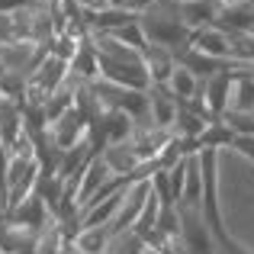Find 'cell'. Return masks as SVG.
I'll return each mask as SVG.
<instances>
[{
  "label": "cell",
  "instance_id": "1",
  "mask_svg": "<svg viewBox=\"0 0 254 254\" xmlns=\"http://www.w3.org/2000/svg\"><path fill=\"white\" fill-rule=\"evenodd\" d=\"M138 23H142V32H145V39H148V45L168 49V52H174V55H180V52L190 45L193 32L184 26V19H180L174 0H158L151 10L142 13Z\"/></svg>",
  "mask_w": 254,
  "mask_h": 254
},
{
  "label": "cell",
  "instance_id": "2",
  "mask_svg": "<svg viewBox=\"0 0 254 254\" xmlns=\"http://www.w3.org/2000/svg\"><path fill=\"white\" fill-rule=\"evenodd\" d=\"M45 58H49V45L13 39V42L0 45V74H23V77H29Z\"/></svg>",
  "mask_w": 254,
  "mask_h": 254
},
{
  "label": "cell",
  "instance_id": "3",
  "mask_svg": "<svg viewBox=\"0 0 254 254\" xmlns=\"http://www.w3.org/2000/svg\"><path fill=\"white\" fill-rule=\"evenodd\" d=\"M87 138H90V116H87L81 106H74L64 119H58L55 126L45 129V142H49L55 151H62V155L71 151V148H77V145L87 142Z\"/></svg>",
  "mask_w": 254,
  "mask_h": 254
},
{
  "label": "cell",
  "instance_id": "4",
  "mask_svg": "<svg viewBox=\"0 0 254 254\" xmlns=\"http://www.w3.org/2000/svg\"><path fill=\"white\" fill-rule=\"evenodd\" d=\"M180 209V225H184V251L187 254H216V235L206 225L203 209H187V206H177Z\"/></svg>",
  "mask_w": 254,
  "mask_h": 254
},
{
  "label": "cell",
  "instance_id": "5",
  "mask_svg": "<svg viewBox=\"0 0 254 254\" xmlns=\"http://www.w3.org/2000/svg\"><path fill=\"white\" fill-rule=\"evenodd\" d=\"M177 113H180V103L168 87H151L148 90V126H155V129H174Z\"/></svg>",
  "mask_w": 254,
  "mask_h": 254
},
{
  "label": "cell",
  "instance_id": "6",
  "mask_svg": "<svg viewBox=\"0 0 254 254\" xmlns=\"http://www.w3.org/2000/svg\"><path fill=\"white\" fill-rule=\"evenodd\" d=\"M199 93H203V100H206V110H209L212 123H219V119L229 113V100H232V74H229V71H222V74H216V77H209V81H203Z\"/></svg>",
  "mask_w": 254,
  "mask_h": 254
},
{
  "label": "cell",
  "instance_id": "7",
  "mask_svg": "<svg viewBox=\"0 0 254 254\" xmlns=\"http://www.w3.org/2000/svg\"><path fill=\"white\" fill-rule=\"evenodd\" d=\"M219 10L222 3L219 0H193V3H177V13L184 19V26L190 32H199V29H209V26L219 23Z\"/></svg>",
  "mask_w": 254,
  "mask_h": 254
},
{
  "label": "cell",
  "instance_id": "8",
  "mask_svg": "<svg viewBox=\"0 0 254 254\" xmlns=\"http://www.w3.org/2000/svg\"><path fill=\"white\" fill-rule=\"evenodd\" d=\"M26 119H23V103H13V100H3L0 103V145L6 151L26 135Z\"/></svg>",
  "mask_w": 254,
  "mask_h": 254
},
{
  "label": "cell",
  "instance_id": "9",
  "mask_svg": "<svg viewBox=\"0 0 254 254\" xmlns=\"http://www.w3.org/2000/svg\"><path fill=\"white\" fill-rule=\"evenodd\" d=\"M190 45L196 52H203V55L216 58V62H225L229 64V45H232V36L225 29H219V26H209V29H199L190 36Z\"/></svg>",
  "mask_w": 254,
  "mask_h": 254
},
{
  "label": "cell",
  "instance_id": "10",
  "mask_svg": "<svg viewBox=\"0 0 254 254\" xmlns=\"http://www.w3.org/2000/svg\"><path fill=\"white\" fill-rule=\"evenodd\" d=\"M100 158L106 161V168H110L113 177H123V180L135 177V171L142 168V161L135 158V151H132L129 142H123V145H106V148L100 151Z\"/></svg>",
  "mask_w": 254,
  "mask_h": 254
},
{
  "label": "cell",
  "instance_id": "11",
  "mask_svg": "<svg viewBox=\"0 0 254 254\" xmlns=\"http://www.w3.org/2000/svg\"><path fill=\"white\" fill-rule=\"evenodd\" d=\"M142 58H145V71L151 77V87H168L174 68H177V55L168 49H158V45H148Z\"/></svg>",
  "mask_w": 254,
  "mask_h": 254
},
{
  "label": "cell",
  "instance_id": "12",
  "mask_svg": "<svg viewBox=\"0 0 254 254\" xmlns=\"http://www.w3.org/2000/svg\"><path fill=\"white\" fill-rule=\"evenodd\" d=\"M110 180H116V177L110 174V168H106V161H103V158L97 155V158H93V161L84 168V174H81V187H77V206L84 209V203H87V199H90L93 193L100 190V187H106Z\"/></svg>",
  "mask_w": 254,
  "mask_h": 254
},
{
  "label": "cell",
  "instance_id": "13",
  "mask_svg": "<svg viewBox=\"0 0 254 254\" xmlns=\"http://www.w3.org/2000/svg\"><path fill=\"white\" fill-rule=\"evenodd\" d=\"M219 29H225L229 36L238 32H254V0L251 3H235V6H222L219 10Z\"/></svg>",
  "mask_w": 254,
  "mask_h": 254
},
{
  "label": "cell",
  "instance_id": "14",
  "mask_svg": "<svg viewBox=\"0 0 254 254\" xmlns=\"http://www.w3.org/2000/svg\"><path fill=\"white\" fill-rule=\"evenodd\" d=\"M177 64H184L187 71H193L199 81H209V77H216V74L225 71V62H216V58L203 55V52H196L193 45H187V49L177 55Z\"/></svg>",
  "mask_w": 254,
  "mask_h": 254
},
{
  "label": "cell",
  "instance_id": "15",
  "mask_svg": "<svg viewBox=\"0 0 254 254\" xmlns=\"http://www.w3.org/2000/svg\"><path fill=\"white\" fill-rule=\"evenodd\" d=\"M71 248L77 254H110L113 235H110L106 225H100V229H81L74 238H71Z\"/></svg>",
  "mask_w": 254,
  "mask_h": 254
},
{
  "label": "cell",
  "instance_id": "16",
  "mask_svg": "<svg viewBox=\"0 0 254 254\" xmlns=\"http://www.w3.org/2000/svg\"><path fill=\"white\" fill-rule=\"evenodd\" d=\"M229 110H235V113H254V74H232Z\"/></svg>",
  "mask_w": 254,
  "mask_h": 254
},
{
  "label": "cell",
  "instance_id": "17",
  "mask_svg": "<svg viewBox=\"0 0 254 254\" xmlns=\"http://www.w3.org/2000/svg\"><path fill=\"white\" fill-rule=\"evenodd\" d=\"M199 87H203V81H199L193 71H187L184 64H177V68H174V74H171V81H168V90L177 97V103L193 100V97L199 93Z\"/></svg>",
  "mask_w": 254,
  "mask_h": 254
},
{
  "label": "cell",
  "instance_id": "18",
  "mask_svg": "<svg viewBox=\"0 0 254 254\" xmlns=\"http://www.w3.org/2000/svg\"><path fill=\"white\" fill-rule=\"evenodd\" d=\"M206 126H209V119H203V116H196V113H190V110L180 106L177 123H174V135L184 138V142H190V145H196L199 135L206 132ZM196 148H199V145H196Z\"/></svg>",
  "mask_w": 254,
  "mask_h": 254
},
{
  "label": "cell",
  "instance_id": "19",
  "mask_svg": "<svg viewBox=\"0 0 254 254\" xmlns=\"http://www.w3.org/2000/svg\"><path fill=\"white\" fill-rule=\"evenodd\" d=\"M199 151H222V148H232L235 145V132L229 129V126L219 119V123H209L206 126V132L199 135Z\"/></svg>",
  "mask_w": 254,
  "mask_h": 254
},
{
  "label": "cell",
  "instance_id": "20",
  "mask_svg": "<svg viewBox=\"0 0 254 254\" xmlns=\"http://www.w3.org/2000/svg\"><path fill=\"white\" fill-rule=\"evenodd\" d=\"M106 36H113L116 42L129 45V49L142 52V55H145V49H148V39H145V32H142V23H129V26H123V29H116V32H106Z\"/></svg>",
  "mask_w": 254,
  "mask_h": 254
},
{
  "label": "cell",
  "instance_id": "21",
  "mask_svg": "<svg viewBox=\"0 0 254 254\" xmlns=\"http://www.w3.org/2000/svg\"><path fill=\"white\" fill-rule=\"evenodd\" d=\"M222 123L235 132V138L238 135H254V113H235V110H229L222 116Z\"/></svg>",
  "mask_w": 254,
  "mask_h": 254
},
{
  "label": "cell",
  "instance_id": "22",
  "mask_svg": "<svg viewBox=\"0 0 254 254\" xmlns=\"http://www.w3.org/2000/svg\"><path fill=\"white\" fill-rule=\"evenodd\" d=\"M232 151H238L242 158H248V161L254 164V135H238L235 145H232Z\"/></svg>",
  "mask_w": 254,
  "mask_h": 254
},
{
  "label": "cell",
  "instance_id": "23",
  "mask_svg": "<svg viewBox=\"0 0 254 254\" xmlns=\"http://www.w3.org/2000/svg\"><path fill=\"white\" fill-rule=\"evenodd\" d=\"M29 3V0H0V13H16V10H23V6Z\"/></svg>",
  "mask_w": 254,
  "mask_h": 254
},
{
  "label": "cell",
  "instance_id": "24",
  "mask_svg": "<svg viewBox=\"0 0 254 254\" xmlns=\"http://www.w3.org/2000/svg\"><path fill=\"white\" fill-rule=\"evenodd\" d=\"M155 3H158V0H129V10L142 16V13H145V10H151Z\"/></svg>",
  "mask_w": 254,
  "mask_h": 254
},
{
  "label": "cell",
  "instance_id": "25",
  "mask_svg": "<svg viewBox=\"0 0 254 254\" xmlns=\"http://www.w3.org/2000/svg\"><path fill=\"white\" fill-rule=\"evenodd\" d=\"M29 3H36V6H45V10H52V6H58L62 0H29Z\"/></svg>",
  "mask_w": 254,
  "mask_h": 254
},
{
  "label": "cell",
  "instance_id": "26",
  "mask_svg": "<svg viewBox=\"0 0 254 254\" xmlns=\"http://www.w3.org/2000/svg\"><path fill=\"white\" fill-rule=\"evenodd\" d=\"M222 6H235V3H251V0H219Z\"/></svg>",
  "mask_w": 254,
  "mask_h": 254
},
{
  "label": "cell",
  "instance_id": "27",
  "mask_svg": "<svg viewBox=\"0 0 254 254\" xmlns=\"http://www.w3.org/2000/svg\"><path fill=\"white\" fill-rule=\"evenodd\" d=\"M0 199H3V180H0Z\"/></svg>",
  "mask_w": 254,
  "mask_h": 254
},
{
  "label": "cell",
  "instance_id": "28",
  "mask_svg": "<svg viewBox=\"0 0 254 254\" xmlns=\"http://www.w3.org/2000/svg\"><path fill=\"white\" fill-rule=\"evenodd\" d=\"M174 3H193V0H174Z\"/></svg>",
  "mask_w": 254,
  "mask_h": 254
},
{
  "label": "cell",
  "instance_id": "29",
  "mask_svg": "<svg viewBox=\"0 0 254 254\" xmlns=\"http://www.w3.org/2000/svg\"><path fill=\"white\" fill-rule=\"evenodd\" d=\"M0 209H3V206H0Z\"/></svg>",
  "mask_w": 254,
  "mask_h": 254
},
{
  "label": "cell",
  "instance_id": "30",
  "mask_svg": "<svg viewBox=\"0 0 254 254\" xmlns=\"http://www.w3.org/2000/svg\"><path fill=\"white\" fill-rule=\"evenodd\" d=\"M0 254H3V251H0Z\"/></svg>",
  "mask_w": 254,
  "mask_h": 254
}]
</instances>
